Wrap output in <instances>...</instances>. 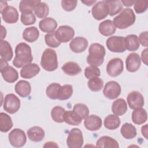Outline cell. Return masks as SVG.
Wrapping results in <instances>:
<instances>
[{"label": "cell", "mask_w": 148, "mask_h": 148, "mask_svg": "<svg viewBox=\"0 0 148 148\" xmlns=\"http://www.w3.org/2000/svg\"><path fill=\"white\" fill-rule=\"evenodd\" d=\"M15 57L13 64L16 68H21L31 64L33 60L32 51L30 46L22 42L17 45L15 49Z\"/></svg>", "instance_id": "obj_1"}, {"label": "cell", "mask_w": 148, "mask_h": 148, "mask_svg": "<svg viewBox=\"0 0 148 148\" xmlns=\"http://www.w3.org/2000/svg\"><path fill=\"white\" fill-rule=\"evenodd\" d=\"M88 53L87 62L91 66H99L103 62L106 51L102 45L97 43L91 44L88 49Z\"/></svg>", "instance_id": "obj_2"}, {"label": "cell", "mask_w": 148, "mask_h": 148, "mask_svg": "<svg viewBox=\"0 0 148 148\" xmlns=\"http://www.w3.org/2000/svg\"><path fill=\"white\" fill-rule=\"evenodd\" d=\"M135 19L133 10L131 8H125L113 18V23L116 28L123 29L133 25Z\"/></svg>", "instance_id": "obj_3"}, {"label": "cell", "mask_w": 148, "mask_h": 148, "mask_svg": "<svg viewBox=\"0 0 148 148\" xmlns=\"http://www.w3.org/2000/svg\"><path fill=\"white\" fill-rule=\"evenodd\" d=\"M40 65L47 71L51 72L57 69L58 61L56 51L49 48L45 49L41 57Z\"/></svg>", "instance_id": "obj_4"}, {"label": "cell", "mask_w": 148, "mask_h": 148, "mask_svg": "<svg viewBox=\"0 0 148 148\" xmlns=\"http://www.w3.org/2000/svg\"><path fill=\"white\" fill-rule=\"evenodd\" d=\"M106 45L110 51L114 53H123L126 50L125 38L123 36L109 37L106 42Z\"/></svg>", "instance_id": "obj_5"}, {"label": "cell", "mask_w": 148, "mask_h": 148, "mask_svg": "<svg viewBox=\"0 0 148 148\" xmlns=\"http://www.w3.org/2000/svg\"><path fill=\"white\" fill-rule=\"evenodd\" d=\"M83 136L82 131L77 128H72L68 134L66 143L69 148H80L83 144Z\"/></svg>", "instance_id": "obj_6"}, {"label": "cell", "mask_w": 148, "mask_h": 148, "mask_svg": "<svg viewBox=\"0 0 148 148\" xmlns=\"http://www.w3.org/2000/svg\"><path fill=\"white\" fill-rule=\"evenodd\" d=\"M10 145L14 147H23L27 142L26 135L24 131L19 128H14L8 135Z\"/></svg>", "instance_id": "obj_7"}, {"label": "cell", "mask_w": 148, "mask_h": 148, "mask_svg": "<svg viewBox=\"0 0 148 148\" xmlns=\"http://www.w3.org/2000/svg\"><path fill=\"white\" fill-rule=\"evenodd\" d=\"M3 109L10 114L16 113L20 107V99L13 94H7L4 99Z\"/></svg>", "instance_id": "obj_8"}, {"label": "cell", "mask_w": 148, "mask_h": 148, "mask_svg": "<svg viewBox=\"0 0 148 148\" xmlns=\"http://www.w3.org/2000/svg\"><path fill=\"white\" fill-rule=\"evenodd\" d=\"M121 88L120 85L115 81H109L105 84L103 93L107 98L114 99L117 98L121 94Z\"/></svg>", "instance_id": "obj_9"}, {"label": "cell", "mask_w": 148, "mask_h": 148, "mask_svg": "<svg viewBox=\"0 0 148 148\" xmlns=\"http://www.w3.org/2000/svg\"><path fill=\"white\" fill-rule=\"evenodd\" d=\"M55 35L60 42L66 43L73 38L75 31L68 25H61L55 32Z\"/></svg>", "instance_id": "obj_10"}, {"label": "cell", "mask_w": 148, "mask_h": 148, "mask_svg": "<svg viewBox=\"0 0 148 148\" xmlns=\"http://www.w3.org/2000/svg\"><path fill=\"white\" fill-rule=\"evenodd\" d=\"M123 62L120 58H114L110 60L106 66V72L111 77H116L123 71Z\"/></svg>", "instance_id": "obj_11"}, {"label": "cell", "mask_w": 148, "mask_h": 148, "mask_svg": "<svg viewBox=\"0 0 148 148\" xmlns=\"http://www.w3.org/2000/svg\"><path fill=\"white\" fill-rule=\"evenodd\" d=\"M91 13L93 17L97 20L106 18L109 14V9L105 1L96 2L92 8Z\"/></svg>", "instance_id": "obj_12"}, {"label": "cell", "mask_w": 148, "mask_h": 148, "mask_svg": "<svg viewBox=\"0 0 148 148\" xmlns=\"http://www.w3.org/2000/svg\"><path fill=\"white\" fill-rule=\"evenodd\" d=\"M127 100L130 108L132 109L142 108L144 105V98L137 91H133L130 92L127 96Z\"/></svg>", "instance_id": "obj_13"}, {"label": "cell", "mask_w": 148, "mask_h": 148, "mask_svg": "<svg viewBox=\"0 0 148 148\" xmlns=\"http://www.w3.org/2000/svg\"><path fill=\"white\" fill-rule=\"evenodd\" d=\"M3 20L6 23L14 24L18 20V13L17 9L12 6H8L1 11Z\"/></svg>", "instance_id": "obj_14"}, {"label": "cell", "mask_w": 148, "mask_h": 148, "mask_svg": "<svg viewBox=\"0 0 148 148\" xmlns=\"http://www.w3.org/2000/svg\"><path fill=\"white\" fill-rule=\"evenodd\" d=\"M126 69L130 72L137 71L141 65V60L138 54L132 53L130 54L125 60Z\"/></svg>", "instance_id": "obj_15"}, {"label": "cell", "mask_w": 148, "mask_h": 148, "mask_svg": "<svg viewBox=\"0 0 148 148\" xmlns=\"http://www.w3.org/2000/svg\"><path fill=\"white\" fill-rule=\"evenodd\" d=\"M87 40L81 36H77L73 38L69 43L71 50L76 53H80L86 50L88 46Z\"/></svg>", "instance_id": "obj_16"}, {"label": "cell", "mask_w": 148, "mask_h": 148, "mask_svg": "<svg viewBox=\"0 0 148 148\" xmlns=\"http://www.w3.org/2000/svg\"><path fill=\"white\" fill-rule=\"evenodd\" d=\"M84 124L88 130L95 131L101 128L102 125V121L99 117L92 114L85 119Z\"/></svg>", "instance_id": "obj_17"}, {"label": "cell", "mask_w": 148, "mask_h": 148, "mask_svg": "<svg viewBox=\"0 0 148 148\" xmlns=\"http://www.w3.org/2000/svg\"><path fill=\"white\" fill-rule=\"evenodd\" d=\"M39 66L35 64L31 63L22 68L20 71V75L24 79H31L39 73Z\"/></svg>", "instance_id": "obj_18"}, {"label": "cell", "mask_w": 148, "mask_h": 148, "mask_svg": "<svg viewBox=\"0 0 148 148\" xmlns=\"http://www.w3.org/2000/svg\"><path fill=\"white\" fill-rule=\"evenodd\" d=\"M57 21L51 17H46L39 21V27L43 32H54L57 27Z\"/></svg>", "instance_id": "obj_19"}, {"label": "cell", "mask_w": 148, "mask_h": 148, "mask_svg": "<svg viewBox=\"0 0 148 148\" xmlns=\"http://www.w3.org/2000/svg\"><path fill=\"white\" fill-rule=\"evenodd\" d=\"M16 92L20 97L25 98L28 97L31 91V87L29 83L26 80H20L15 85Z\"/></svg>", "instance_id": "obj_20"}, {"label": "cell", "mask_w": 148, "mask_h": 148, "mask_svg": "<svg viewBox=\"0 0 148 148\" xmlns=\"http://www.w3.org/2000/svg\"><path fill=\"white\" fill-rule=\"evenodd\" d=\"M27 135L30 140L35 142H38L43 139L45 133L41 127L34 126L28 130Z\"/></svg>", "instance_id": "obj_21"}, {"label": "cell", "mask_w": 148, "mask_h": 148, "mask_svg": "<svg viewBox=\"0 0 148 148\" xmlns=\"http://www.w3.org/2000/svg\"><path fill=\"white\" fill-rule=\"evenodd\" d=\"M1 73L5 81L10 83L15 82L18 78L17 71L11 66L8 65L1 71Z\"/></svg>", "instance_id": "obj_22"}, {"label": "cell", "mask_w": 148, "mask_h": 148, "mask_svg": "<svg viewBox=\"0 0 148 148\" xmlns=\"http://www.w3.org/2000/svg\"><path fill=\"white\" fill-rule=\"evenodd\" d=\"M96 147L101 148H118L119 145L118 142L113 138L108 136H103L100 137L96 143Z\"/></svg>", "instance_id": "obj_23"}, {"label": "cell", "mask_w": 148, "mask_h": 148, "mask_svg": "<svg viewBox=\"0 0 148 148\" xmlns=\"http://www.w3.org/2000/svg\"><path fill=\"white\" fill-rule=\"evenodd\" d=\"M0 55L1 58L6 61H10L13 57V53L12 47L6 40H1L0 42Z\"/></svg>", "instance_id": "obj_24"}, {"label": "cell", "mask_w": 148, "mask_h": 148, "mask_svg": "<svg viewBox=\"0 0 148 148\" xmlns=\"http://www.w3.org/2000/svg\"><path fill=\"white\" fill-rule=\"evenodd\" d=\"M98 29L100 34L105 36L113 35L116 30V28L114 25L113 21L110 20H106L101 23L99 25Z\"/></svg>", "instance_id": "obj_25"}, {"label": "cell", "mask_w": 148, "mask_h": 148, "mask_svg": "<svg viewBox=\"0 0 148 148\" xmlns=\"http://www.w3.org/2000/svg\"><path fill=\"white\" fill-rule=\"evenodd\" d=\"M112 110L114 114L122 116L127 110V105L125 101L123 98H119L114 101L112 106Z\"/></svg>", "instance_id": "obj_26"}, {"label": "cell", "mask_w": 148, "mask_h": 148, "mask_svg": "<svg viewBox=\"0 0 148 148\" xmlns=\"http://www.w3.org/2000/svg\"><path fill=\"white\" fill-rule=\"evenodd\" d=\"M147 114L145 109L140 108L134 110L132 113V120L134 124L140 125L147 121Z\"/></svg>", "instance_id": "obj_27"}, {"label": "cell", "mask_w": 148, "mask_h": 148, "mask_svg": "<svg viewBox=\"0 0 148 148\" xmlns=\"http://www.w3.org/2000/svg\"><path fill=\"white\" fill-rule=\"evenodd\" d=\"M64 122L71 125H79L82 119L73 110H65L64 114Z\"/></svg>", "instance_id": "obj_28"}, {"label": "cell", "mask_w": 148, "mask_h": 148, "mask_svg": "<svg viewBox=\"0 0 148 148\" xmlns=\"http://www.w3.org/2000/svg\"><path fill=\"white\" fill-rule=\"evenodd\" d=\"M62 71L66 75L70 76H75L82 72L80 66L73 61L67 62L62 66Z\"/></svg>", "instance_id": "obj_29"}, {"label": "cell", "mask_w": 148, "mask_h": 148, "mask_svg": "<svg viewBox=\"0 0 148 148\" xmlns=\"http://www.w3.org/2000/svg\"><path fill=\"white\" fill-rule=\"evenodd\" d=\"M39 36V32L35 27H30L26 28L23 32V39L28 42H34L36 41Z\"/></svg>", "instance_id": "obj_30"}, {"label": "cell", "mask_w": 148, "mask_h": 148, "mask_svg": "<svg viewBox=\"0 0 148 148\" xmlns=\"http://www.w3.org/2000/svg\"><path fill=\"white\" fill-rule=\"evenodd\" d=\"M121 134L122 136L127 139H131L136 136V129L131 124L124 123L121 128Z\"/></svg>", "instance_id": "obj_31"}, {"label": "cell", "mask_w": 148, "mask_h": 148, "mask_svg": "<svg viewBox=\"0 0 148 148\" xmlns=\"http://www.w3.org/2000/svg\"><path fill=\"white\" fill-rule=\"evenodd\" d=\"M104 126L108 130H116L120 125L121 121L118 116L115 114H109L104 120Z\"/></svg>", "instance_id": "obj_32"}, {"label": "cell", "mask_w": 148, "mask_h": 148, "mask_svg": "<svg viewBox=\"0 0 148 148\" xmlns=\"http://www.w3.org/2000/svg\"><path fill=\"white\" fill-rule=\"evenodd\" d=\"M125 38L126 50L133 51L137 50L139 47V42L138 37L134 34L127 35Z\"/></svg>", "instance_id": "obj_33"}, {"label": "cell", "mask_w": 148, "mask_h": 148, "mask_svg": "<svg viewBox=\"0 0 148 148\" xmlns=\"http://www.w3.org/2000/svg\"><path fill=\"white\" fill-rule=\"evenodd\" d=\"M12 127L13 121L11 117L5 113H0V131L2 132H7Z\"/></svg>", "instance_id": "obj_34"}, {"label": "cell", "mask_w": 148, "mask_h": 148, "mask_svg": "<svg viewBox=\"0 0 148 148\" xmlns=\"http://www.w3.org/2000/svg\"><path fill=\"white\" fill-rule=\"evenodd\" d=\"M34 13L38 18H46L49 13L48 5L40 1L35 5L34 8Z\"/></svg>", "instance_id": "obj_35"}, {"label": "cell", "mask_w": 148, "mask_h": 148, "mask_svg": "<svg viewBox=\"0 0 148 148\" xmlns=\"http://www.w3.org/2000/svg\"><path fill=\"white\" fill-rule=\"evenodd\" d=\"M39 0H24L21 1L19 4V9L21 13L32 12L35 5Z\"/></svg>", "instance_id": "obj_36"}, {"label": "cell", "mask_w": 148, "mask_h": 148, "mask_svg": "<svg viewBox=\"0 0 148 148\" xmlns=\"http://www.w3.org/2000/svg\"><path fill=\"white\" fill-rule=\"evenodd\" d=\"M109 9V14L113 16L119 13L123 9V5L120 1H105Z\"/></svg>", "instance_id": "obj_37"}, {"label": "cell", "mask_w": 148, "mask_h": 148, "mask_svg": "<svg viewBox=\"0 0 148 148\" xmlns=\"http://www.w3.org/2000/svg\"><path fill=\"white\" fill-rule=\"evenodd\" d=\"M61 87V86L57 83H53L49 84L46 88V95L49 98L51 99H58Z\"/></svg>", "instance_id": "obj_38"}, {"label": "cell", "mask_w": 148, "mask_h": 148, "mask_svg": "<svg viewBox=\"0 0 148 148\" xmlns=\"http://www.w3.org/2000/svg\"><path fill=\"white\" fill-rule=\"evenodd\" d=\"M65 109L60 106L54 107L51 111V116L52 119L57 123H62L64 122V114Z\"/></svg>", "instance_id": "obj_39"}, {"label": "cell", "mask_w": 148, "mask_h": 148, "mask_svg": "<svg viewBox=\"0 0 148 148\" xmlns=\"http://www.w3.org/2000/svg\"><path fill=\"white\" fill-rule=\"evenodd\" d=\"M73 94V87L71 84H65L61 87L58 99L66 100L69 99Z\"/></svg>", "instance_id": "obj_40"}, {"label": "cell", "mask_w": 148, "mask_h": 148, "mask_svg": "<svg viewBox=\"0 0 148 148\" xmlns=\"http://www.w3.org/2000/svg\"><path fill=\"white\" fill-rule=\"evenodd\" d=\"M87 86L92 91H99L103 87V81L98 77H92L89 79Z\"/></svg>", "instance_id": "obj_41"}, {"label": "cell", "mask_w": 148, "mask_h": 148, "mask_svg": "<svg viewBox=\"0 0 148 148\" xmlns=\"http://www.w3.org/2000/svg\"><path fill=\"white\" fill-rule=\"evenodd\" d=\"M73 110L76 113L80 118L85 119L89 115V109L88 107L83 103H76L74 105Z\"/></svg>", "instance_id": "obj_42"}, {"label": "cell", "mask_w": 148, "mask_h": 148, "mask_svg": "<svg viewBox=\"0 0 148 148\" xmlns=\"http://www.w3.org/2000/svg\"><path fill=\"white\" fill-rule=\"evenodd\" d=\"M45 40L46 44L50 47L56 48L61 45V42H60L56 37L55 32L46 34L45 36Z\"/></svg>", "instance_id": "obj_43"}, {"label": "cell", "mask_w": 148, "mask_h": 148, "mask_svg": "<svg viewBox=\"0 0 148 148\" xmlns=\"http://www.w3.org/2000/svg\"><path fill=\"white\" fill-rule=\"evenodd\" d=\"M101 75L99 69L97 66H89L86 68L84 70V75L87 79H90L92 77H99Z\"/></svg>", "instance_id": "obj_44"}, {"label": "cell", "mask_w": 148, "mask_h": 148, "mask_svg": "<svg viewBox=\"0 0 148 148\" xmlns=\"http://www.w3.org/2000/svg\"><path fill=\"white\" fill-rule=\"evenodd\" d=\"M21 21L25 25L34 24L36 21V17L33 12L21 13Z\"/></svg>", "instance_id": "obj_45"}, {"label": "cell", "mask_w": 148, "mask_h": 148, "mask_svg": "<svg viewBox=\"0 0 148 148\" xmlns=\"http://www.w3.org/2000/svg\"><path fill=\"white\" fill-rule=\"evenodd\" d=\"M148 6V1L147 0H138L134 3V10L136 13H142L145 12Z\"/></svg>", "instance_id": "obj_46"}, {"label": "cell", "mask_w": 148, "mask_h": 148, "mask_svg": "<svg viewBox=\"0 0 148 148\" xmlns=\"http://www.w3.org/2000/svg\"><path fill=\"white\" fill-rule=\"evenodd\" d=\"M77 3L76 0H62L61 6L64 10L67 12H71L75 9Z\"/></svg>", "instance_id": "obj_47"}, {"label": "cell", "mask_w": 148, "mask_h": 148, "mask_svg": "<svg viewBox=\"0 0 148 148\" xmlns=\"http://www.w3.org/2000/svg\"><path fill=\"white\" fill-rule=\"evenodd\" d=\"M147 31H145L140 33L138 38L139 43L145 47L147 46Z\"/></svg>", "instance_id": "obj_48"}, {"label": "cell", "mask_w": 148, "mask_h": 148, "mask_svg": "<svg viewBox=\"0 0 148 148\" xmlns=\"http://www.w3.org/2000/svg\"><path fill=\"white\" fill-rule=\"evenodd\" d=\"M147 51H148V49H145L142 52V55H141L142 60L143 62L146 65H147V61H148L147 60Z\"/></svg>", "instance_id": "obj_49"}, {"label": "cell", "mask_w": 148, "mask_h": 148, "mask_svg": "<svg viewBox=\"0 0 148 148\" xmlns=\"http://www.w3.org/2000/svg\"><path fill=\"white\" fill-rule=\"evenodd\" d=\"M141 132L143 136L146 138L147 139V125L146 124L144 126H142L141 128Z\"/></svg>", "instance_id": "obj_50"}, {"label": "cell", "mask_w": 148, "mask_h": 148, "mask_svg": "<svg viewBox=\"0 0 148 148\" xmlns=\"http://www.w3.org/2000/svg\"><path fill=\"white\" fill-rule=\"evenodd\" d=\"M58 147V146L56 144V143L53 142H48L45 143L43 146V147Z\"/></svg>", "instance_id": "obj_51"}, {"label": "cell", "mask_w": 148, "mask_h": 148, "mask_svg": "<svg viewBox=\"0 0 148 148\" xmlns=\"http://www.w3.org/2000/svg\"><path fill=\"white\" fill-rule=\"evenodd\" d=\"M121 3L125 6H131L133 4H134L135 1H121Z\"/></svg>", "instance_id": "obj_52"}, {"label": "cell", "mask_w": 148, "mask_h": 148, "mask_svg": "<svg viewBox=\"0 0 148 148\" xmlns=\"http://www.w3.org/2000/svg\"><path fill=\"white\" fill-rule=\"evenodd\" d=\"M1 71L6 66H7L8 65V64L7 62L6 61L3 60L2 58H1Z\"/></svg>", "instance_id": "obj_53"}, {"label": "cell", "mask_w": 148, "mask_h": 148, "mask_svg": "<svg viewBox=\"0 0 148 148\" xmlns=\"http://www.w3.org/2000/svg\"><path fill=\"white\" fill-rule=\"evenodd\" d=\"M1 32H1V40H3V39H4L5 38L6 35V30L3 25H1Z\"/></svg>", "instance_id": "obj_54"}, {"label": "cell", "mask_w": 148, "mask_h": 148, "mask_svg": "<svg viewBox=\"0 0 148 148\" xmlns=\"http://www.w3.org/2000/svg\"><path fill=\"white\" fill-rule=\"evenodd\" d=\"M81 2L87 6H91L93 3L97 2L95 1H82Z\"/></svg>", "instance_id": "obj_55"}]
</instances>
